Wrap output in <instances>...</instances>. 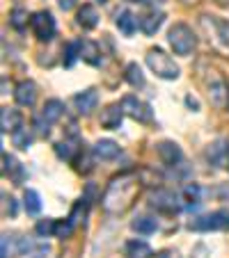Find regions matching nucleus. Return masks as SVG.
I'll list each match as a JSON object with an SVG mask.
<instances>
[{
	"instance_id": "1",
	"label": "nucleus",
	"mask_w": 229,
	"mask_h": 258,
	"mask_svg": "<svg viewBox=\"0 0 229 258\" xmlns=\"http://www.w3.org/2000/svg\"><path fill=\"white\" fill-rule=\"evenodd\" d=\"M138 192H140V176L138 174H122L110 180L101 197V206L110 215H122L133 206Z\"/></svg>"
},
{
	"instance_id": "2",
	"label": "nucleus",
	"mask_w": 229,
	"mask_h": 258,
	"mask_svg": "<svg viewBox=\"0 0 229 258\" xmlns=\"http://www.w3.org/2000/svg\"><path fill=\"white\" fill-rule=\"evenodd\" d=\"M202 85H204L206 89V96H209L211 105L218 107V110H224L229 103V85L227 80L220 76L215 69H209V67H202Z\"/></svg>"
},
{
	"instance_id": "3",
	"label": "nucleus",
	"mask_w": 229,
	"mask_h": 258,
	"mask_svg": "<svg viewBox=\"0 0 229 258\" xmlns=\"http://www.w3.org/2000/svg\"><path fill=\"white\" fill-rule=\"evenodd\" d=\"M200 25L204 32L209 34V41L222 53H229V21L220 19V16H200Z\"/></svg>"
},
{
	"instance_id": "4",
	"label": "nucleus",
	"mask_w": 229,
	"mask_h": 258,
	"mask_svg": "<svg viewBox=\"0 0 229 258\" xmlns=\"http://www.w3.org/2000/svg\"><path fill=\"white\" fill-rule=\"evenodd\" d=\"M167 41H170L172 50H174L176 55H181V57H188V55L195 50V46H197L195 32H193L186 23L172 25L170 32H167Z\"/></svg>"
},
{
	"instance_id": "5",
	"label": "nucleus",
	"mask_w": 229,
	"mask_h": 258,
	"mask_svg": "<svg viewBox=\"0 0 229 258\" xmlns=\"http://www.w3.org/2000/svg\"><path fill=\"white\" fill-rule=\"evenodd\" d=\"M147 67L163 80H176L179 78V67H176V62L161 48H151L149 53H147Z\"/></svg>"
},
{
	"instance_id": "6",
	"label": "nucleus",
	"mask_w": 229,
	"mask_h": 258,
	"mask_svg": "<svg viewBox=\"0 0 229 258\" xmlns=\"http://www.w3.org/2000/svg\"><path fill=\"white\" fill-rule=\"evenodd\" d=\"M190 231H224L229 229V210H215V213L202 215L190 222Z\"/></svg>"
},
{
	"instance_id": "7",
	"label": "nucleus",
	"mask_w": 229,
	"mask_h": 258,
	"mask_svg": "<svg viewBox=\"0 0 229 258\" xmlns=\"http://www.w3.org/2000/svg\"><path fill=\"white\" fill-rule=\"evenodd\" d=\"M30 25H32V32L39 41H51L55 37V19L49 12H37V14H32Z\"/></svg>"
},
{
	"instance_id": "8",
	"label": "nucleus",
	"mask_w": 229,
	"mask_h": 258,
	"mask_svg": "<svg viewBox=\"0 0 229 258\" xmlns=\"http://www.w3.org/2000/svg\"><path fill=\"white\" fill-rule=\"evenodd\" d=\"M122 107L128 117L140 121V123H149L151 117H154V114H151V107L147 105L145 101H140L138 96H133V94H128V96L122 98Z\"/></svg>"
},
{
	"instance_id": "9",
	"label": "nucleus",
	"mask_w": 229,
	"mask_h": 258,
	"mask_svg": "<svg viewBox=\"0 0 229 258\" xmlns=\"http://www.w3.org/2000/svg\"><path fill=\"white\" fill-rule=\"evenodd\" d=\"M206 160L213 169H222L229 162V142L227 140H215L206 146Z\"/></svg>"
},
{
	"instance_id": "10",
	"label": "nucleus",
	"mask_w": 229,
	"mask_h": 258,
	"mask_svg": "<svg viewBox=\"0 0 229 258\" xmlns=\"http://www.w3.org/2000/svg\"><path fill=\"white\" fill-rule=\"evenodd\" d=\"M149 204L154 206L156 210L161 213H179L181 204H179V197L170 190H156L154 195L149 197Z\"/></svg>"
},
{
	"instance_id": "11",
	"label": "nucleus",
	"mask_w": 229,
	"mask_h": 258,
	"mask_svg": "<svg viewBox=\"0 0 229 258\" xmlns=\"http://www.w3.org/2000/svg\"><path fill=\"white\" fill-rule=\"evenodd\" d=\"M158 158L165 162L167 167H176L181 160H184V151L176 142H161L158 144Z\"/></svg>"
},
{
	"instance_id": "12",
	"label": "nucleus",
	"mask_w": 229,
	"mask_h": 258,
	"mask_svg": "<svg viewBox=\"0 0 229 258\" xmlns=\"http://www.w3.org/2000/svg\"><path fill=\"white\" fill-rule=\"evenodd\" d=\"M124 107L119 103H112L101 112V126L108 128V131H115V128L122 126V117H124Z\"/></svg>"
},
{
	"instance_id": "13",
	"label": "nucleus",
	"mask_w": 229,
	"mask_h": 258,
	"mask_svg": "<svg viewBox=\"0 0 229 258\" xmlns=\"http://www.w3.org/2000/svg\"><path fill=\"white\" fill-rule=\"evenodd\" d=\"M14 98H16V103L23 107L34 105V101H37V85H34L32 80L19 83V87H16V92H14Z\"/></svg>"
},
{
	"instance_id": "14",
	"label": "nucleus",
	"mask_w": 229,
	"mask_h": 258,
	"mask_svg": "<svg viewBox=\"0 0 229 258\" xmlns=\"http://www.w3.org/2000/svg\"><path fill=\"white\" fill-rule=\"evenodd\" d=\"M97 103H99L97 89H85V92L73 96V105H76V110H78L80 114H89L94 107H97Z\"/></svg>"
},
{
	"instance_id": "15",
	"label": "nucleus",
	"mask_w": 229,
	"mask_h": 258,
	"mask_svg": "<svg viewBox=\"0 0 229 258\" xmlns=\"http://www.w3.org/2000/svg\"><path fill=\"white\" fill-rule=\"evenodd\" d=\"M21 121H23V117H21V112L16 107H3V112H0V126H3L5 133H14L16 128H21Z\"/></svg>"
},
{
	"instance_id": "16",
	"label": "nucleus",
	"mask_w": 229,
	"mask_h": 258,
	"mask_svg": "<svg viewBox=\"0 0 229 258\" xmlns=\"http://www.w3.org/2000/svg\"><path fill=\"white\" fill-rule=\"evenodd\" d=\"M92 151L99 160H115L119 156V146H117V142H112V140H99Z\"/></svg>"
},
{
	"instance_id": "17",
	"label": "nucleus",
	"mask_w": 229,
	"mask_h": 258,
	"mask_svg": "<svg viewBox=\"0 0 229 258\" xmlns=\"http://www.w3.org/2000/svg\"><path fill=\"white\" fill-rule=\"evenodd\" d=\"M163 21H165L163 12H149V14L140 16V30L145 34H156L158 28L163 25Z\"/></svg>"
},
{
	"instance_id": "18",
	"label": "nucleus",
	"mask_w": 229,
	"mask_h": 258,
	"mask_svg": "<svg viewBox=\"0 0 229 258\" xmlns=\"http://www.w3.org/2000/svg\"><path fill=\"white\" fill-rule=\"evenodd\" d=\"M78 25L83 30H92V28H97L99 25V12H97V7L94 5H83L78 10Z\"/></svg>"
},
{
	"instance_id": "19",
	"label": "nucleus",
	"mask_w": 229,
	"mask_h": 258,
	"mask_svg": "<svg viewBox=\"0 0 229 258\" xmlns=\"http://www.w3.org/2000/svg\"><path fill=\"white\" fill-rule=\"evenodd\" d=\"M80 57L87 64H92V67H99L101 64V50H99V46L94 41L85 39V41H80Z\"/></svg>"
},
{
	"instance_id": "20",
	"label": "nucleus",
	"mask_w": 229,
	"mask_h": 258,
	"mask_svg": "<svg viewBox=\"0 0 229 258\" xmlns=\"http://www.w3.org/2000/svg\"><path fill=\"white\" fill-rule=\"evenodd\" d=\"M62 112H64L62 101H58V98H51V101H46L44 110H41V117H44L49 123H55L60 117H62Z\"/></svg>"
},
{
	"instance_id": "21",
	"label": "nucleus",
	"mask_w": 229,
	"mask_h": 258,
	"mask_svg": "<svg viewBox=\"0 0 229 258\" xmlns=\"http://www.w3.org/2000/svg\"><path fill=\"white\" fill-rule=\"evenodd\" d=\"M138 25H140V23H138V19H135V16H133L128 10H124L122 14L117 16V28H119V32L126 34V37H131V34L135 32Z\"/></svg>"
},
{
	"instance_id": "22",
	"label": "nucleus",
	"mask_w": 229,
	"mask_h": 258,
	"mask_svg": "<svg viewBox=\"0 0 229 258\" xmlns=\"http://www.w3.org/2000/svg\"><path fill=\"white\" fill-rule=\"evenodd\" d=\"M55 153H58V158L71 162L73 158H76V153H80V146L71 140H64V142H60V144H55Z\"/></svg>"
},
{
	"instance_id": "23",
	"label": "nucleus",
	"mask_w": 229,
	"mask_h": 258,
	"mask_svg": "<svg viewBox=\"0 0 229 258\" xmlns=\"http://www.w3.org/2000/svg\"><path fill=\"white\" fill-rule=\"evenodd\" d=\"M126 256L128 258H151V256H154V251H151V247L147 242L131 240V242L126 244Z\"/></svg>"
},
{
	"instance_id": "24",
	"label": "nucleus",
	"mask_w": 229,
	"mask_h": 258,
	"mask_svg": "<svg viewBox=\"0 0 229 258\" xmlns=\"http://www.w3.org/2000/svg\"><path fill=\"white\" fill-rule=\"evenodd\" d=\"M131 229L135 231V233H142V235H149V233H154V231L158 229V224H156V219L154 217H138V219H133L131 222Z\"/></svg>"
},
{
	"instance_id": "25",
	"label": "nucleus",
	"mask_w": 229,
	"mask_h": 258,
	"mask_svg": "<svg viewBox=\"0 0 229 258\" xmlns=\"http://www.w3.org/2000/svg\"><path fill=\"white\" fill-rule=\"evenodd\" d=\"M124 78L131 87H145V76H142V69L138 67L135 62H131L126 67V73H124Z\"/></svg>"
},
{
	"instance_id": "26",
	"label": "nucleus",
	"mask_w": 229,
	"mask_h": 258,
	"mask_svg": "<svg viewBox=\"0 0 229 258\" xmlns=\"http://www.w3.org/2000/svg\"><path fill=\"white\" fill-rule=\"evenodd\" d=\"M3 162H5V176H10V178H14L16 183L21 180V167H19V162H16V158H12V156H7V153H3Z\"/></svg>"
},
{
	"instance_id": "27",
	"label": "nucleus",
	"mask_w": 229,
	"mask_h": 258,
	"mask_svg": "<svg viewBox=\"0 0 229 258\" xmlns=\"http://www.w3.org/2000/svg\"><path fill=\"white\" fill-rule=\"evenodd\" d=\"M23 201H25V210H28L30 215H37L41 210V199H39V195H37L34 190H25Z\"/></svg>"
},
{
	"instance_id": "28",
	"label": "nucleus",
	"mask_w": 229,
	"mask_h": 258,
	"mask_svg": "<svg viewBox=\"0 0 229 258\" xmlns=\"http://www.w3.org/2000/svg\"><path fill=\"white\" fill-rule=\"evenodd\" d=\"M12 140H14V146H19V149H28L30 142H32V135H30L28 128H16L14 133H12Z\"/></svg>"
},
{
	"instance_id": "29",
	"label": "nucleus",
	"mask_w": 229,
	"mask_h": 258,
	"mask_svg": "<svg viewBox=\"0 0 229 258\" xmlns=\"http://www.w3.org/2000/svg\"><path fill=\"white\" fill-rule=\"evenodd\" d=\"M55 229H58V224H55V219H51V217L39 219V222H37V226H34V231H37L41 238H49V235H53Z\"/></svg>"
},
{
	"instance_id": "30",
	"label": "nucleus",
	"mask_w": 229,
	"mask_h": 258,
	"mask_svg": "<svg viewBox=\"0 0 229 258\" xmlns=\"http://www.w3.org/2000/svg\"><path fill=\"white\" fill-rule=\"evenodd\" d=\"M10 23L14 25L16 30H23L25 25H28V12L21 10V7H16V10L10 12Z\"/></svg>"
},
{
	"instance_id": "31",
	"label": "nucleus",
	"mask_w": 229,
	"mask_h": 258,
	"mask_svg": "<svg viewBox=\"0 0 229 258\" xmlns=\"http://www.w3.org/2000/svg\"><path fill=\"white\" fill-rule=\"evenodd\" d=\"M200 195H202V190H200V185H195V183H190V185L184 187V201L188 206L200 204Z\"/></svg>"
},
{
	"instance_id": "32",
	"label": "nucleus",
	"mask_w": 229,
	"mask_h": 258,
	"mask_svg": "<svg viewBox=\"0 0 229 258\" xmlns=\"http://www.w3.org/2000/svg\"><path fill=\"white\" fill-rule=\"evenodd\" d=\"M78 57H80V41H71L67 46V53H64V67H73Z\"/></svg>"
},
{
	"instance_id": "33",
	"label": "nucleus",
	"mask_w": 229,
	"mask_h": 258,
	"mask_svg": "<svg viewBox=\"0 0 229 258\" xmlns=\"http://www.w3.org/2000/svg\"><path fill=\"white\" fill-rule=\"evenodd\" d=\"M12 242H14V235L3 233V251H0V258H10V253H12Z\"/></svg>"
},
{
	"instance_id": "34",
	"label": "nucleus",
	"mask_w": 229,
	"mask_h": 258,
	"mask_svg": "<svg viewBox=\"0 0 229 258\" xmlns=\"http://www.w3.org/2000/svg\"><path fill=\"white\" fill-rule=\"evenodd\" d=\"M193 258H211V249L206 247L204 242L195 244V249H193Z\"/></svg>"
},
{
	"instance_id": "35",
	"label": "nucleus",
	"mask_w": 229,
	"mask_h": 258,
	"mask_svg": "<svg viewBox=\"0 0 229 258\" xmlns=\"http://www.w3.org/2000/svg\"><path fill=\"white\" fill-rule=\"evenodd\" d=\"M49 126H51V123L46 121L41 114H39V117H34V128H37V133H39V135H49Z\"/></svg>"
},
{
	"instance_id": "36",
	"label": "nucleus",
	"mask_w": 229,
	"mask_h": 258,
	"mask_svg": "<svg viewBox=\"0 0 229 258\" xmlns=\"http://www.w3.org/2000/svg\"><path fill=\"white\" fill-rule=\"evenodd\" d=\"M32 256H37V258H53V249H51L49 244H39V247H34Z\"/></svg>"
},
{
	"instance_id": "37",
	"label": "nucleus",
	"mask_w": 229,
	"mask_h": 258,
	"mask_svg": "<svg viewBox=\"0 0 229 258\" xmlns=\"http://www.w3.org/2000/svg\"><path fill=\"white\" fill-rule=\"evenodd\" d=\"M3 199H5V215H10V217H14L16 215V201L12 199V197H3Z\"/></svg>"
},
{
	"instance_id": "38",
	"label": "nucleus",
	"mask_w": 229,
	"mask_h": 258,
	"mask_svg": "<svg viewBox=\"0 0 229 258\" xmlns=\"http://www.w3.org/2000/svg\"><path fill=\"white\" fill-rule=\"evenodd\" d=\"M60 7H62L64 12L71 10V7H73V0H60Z\"/></svg>"
},
{
	"instance_id": "39",
	"label": "nucleus",
	"mask_w": 229,
	"mask_h": 258,
	"mask_svg": "<svg viewBox=\"0 0 229 258\" xmlns=\"http://www.w3.org/2000/svg\"><path fill=\"white\" fill-rule=\"evenodd\" d=\"M138 3H142V5H161L165 0H138Z\"/></svg>"
},
{
	"instance_id": "40",
	"label": "nucleus",
	"mask_w": 229,
	"mask_h": 258,
	"mask_svg": "<svg viewBox=\"0 0 229 258\" xmlns=\"http://www.w3.org/2000/svg\"><path fill=\"white\" fill-rule=\"evenodd\" d=\"M186 103H188L190 107H195V110H197V107H200V105H197V101H195V98H193V96H188V98H186Z\"/></svg>"
},
{
	"instance_id": "41",
	"label": "nucleus",
	"mask_w": 229,
	"mask_h": 258,
	"mask_svg": "<svg viewBox=\"0 0 229 258\" xmlns=\"http://www.w3.org/2000/svg\"><path fill=\"white\" fill-rule=\"evenodd\" d=\"M158 258H172V253H170V251H163V253H161V256H158Z\"/></svg>"
},
{
	"instance_id": "42",
	"label": "nucleus",
	"mask_w": 229,
	"mask_h": 258,
	"mask_svg": "<svg viewBox=\"0 0 229 258\" xmlns=\"http://www.w3.org/2000/svg\"><path fill=\"white\" fill-rule=\"evenodd\" d=\"M220 5H229V0H218Z\"/></svg>"
},
{
	"instance_id": "43",
	"label": "nucleus",
	"mask_w": 229,
	"mask_h": 258,
	"mask_svg": "<svg viewBox=\"0 0 229 258\" xmlns=\"http://www.w3.org/2000/svg\"><path fill=\"white\" fill-rule=\"evenodd\" d=\"M184 3H200V0H184Z\"/></svg>"
}]
</instances>
